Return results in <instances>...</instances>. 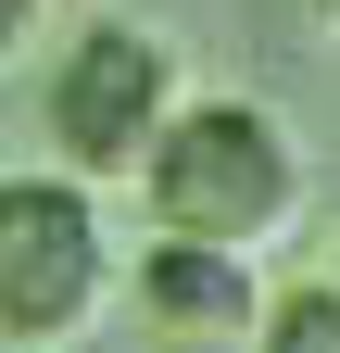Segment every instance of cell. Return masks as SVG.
Instances as JSON below:
<instances>
[{
    "mask_svg": "<svg viewBox=\"0 0 340 353\" xmlns=\"http://www.w3.org/2000/svg\"><path fill=\"white\" fill-rule=\"evenodd\" d=\"M139 190H151V228H202V240L265 252V240H290V214H303V139H290L265 101H240V88H202V101L164 114Z\"/></svg>",
    "mask_w": 340,
    "mask_h": 353,
    "instance_id": "obj_1",
    "label": "cell"
},
{
    "mask_svg": "<svg viewBox=\"0 0 340 353\" xmlns=\"http://www.w3.org/2000/svg\"><path fill=\"white\" fill-rule=\"evenodd\" d=\"M177 101H189L177 38H164V26H126V13H89V26L51 51V76H38V126H51V152L89 176V190L139 176Z\"/></svg>",
    "mask_w": 340,
    "mask_h": 353,
    "instance_id": "obj_2",
    "label": "cell"
},
{
    "mask_svg": "<svg viewBox=\"0 0 340 353\" xmlns=\"http://www.w3.org/2000/svg\"><path fill=\"white\" fill-rule=\"evenodd\" d=\"M114 303V240L76 164L0 176V341H76Z\"/></svg>",
    "mask_w": 340,
    "mask_h": 353,
    "instance_id": "obj_3",
    "label": "cell"
},
{
    "mask_svg": "<svg viewBox=\"0 0 340 353\" xmlns=\"http://www.w3.org/2000/svg\"><path fill=\"white\" fill-rule=\"evenodd\" d=\"M265 316V252L202 240V228H151L139 240V328L164 341H252Z\"/></svg>",
    "mask_w": 340,
    "mask_h": 353,
    "instance_id": "obj_4",
    "label": "cell"
},
{
    "mask_svg": "<svg viewBox=\"0 0 340 353\" xmlns=\"http://www.w3.org/2000/svg\"><path fill=\"white\" fill-rule=\"evenodd\" d=\"M252 341H265V353H340V265H315V278L265 290V316H252Z\"/></svg>",
    "mask_w": 340,
    "mask_h": 353,
    "instance_id": "obj_5",
    "label": "cell"
},
{
    "mask_svg": "<svg viewBox=\"0 0 340 353\" xmlns=\"http://www.w3.org/2000/svg\"><path fill=\"white\" fill-rule=\"evenodd\" d=\"M38 13H51V0H0V63H13L25 38H38Z\"/></svg>",
    "mask_w": 340,
    "mask_h": 353,
    "instance_id": "obj_6",
    "label": "cell"
},
{
    "mask_svg": "<svg viewBox=\"0 0 340 353\" xmlns=\"http://www.w3.org/2000/svg\"><path fill=\"white\" fill-rule=\"evenodd\" d=\"M315 13H328V26H340V0H315Z\"/></svg>",
    "mask_w": 340,
    "mask_h": 353,
    "instance_id": "obj_7",
    "label": "cell"
},
{
    "mask_svg": "<svg viewBox=\"0 0 340 353\" xmlns=\"http://www.w3.org/2000/svg\"><path fill=\"white\" fill-rule=\"evenodd\" d=\"M328 265H340V252H328Z\"/></svg>",
    "mask_w": 340,
    "mask_h": 353,
    "instance_id": "obj_8",
    "label": "cell"
}]
</instances>
